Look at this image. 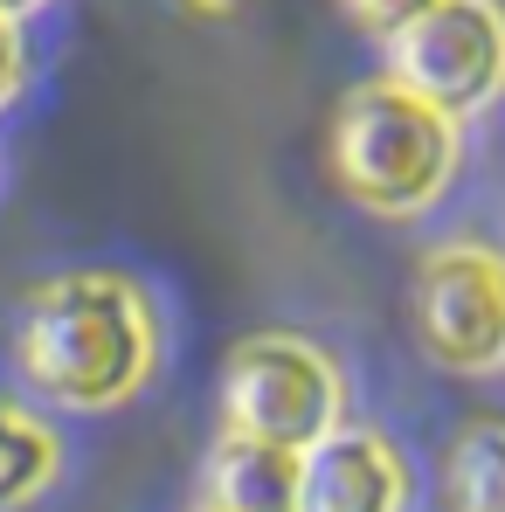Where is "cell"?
Masks as SVG:
<instances>
[{"instance_id":"1","label":"cell","mask_w":505,"mask_h":512,"mask_svg":"<svg viewBox=\"0 0 505 512\" xmlns=\"http://www.w3.org/2000/svg\"><path fill=\"white\" fill-rule=\"evenodd\" d=\"M167 360L160 305L125 270H56L14 312V367L28 395L70 416H111L153 388Z\"/></svg>"},{"instance_id":"2","label":"cell","mask_w":505,"mask_h":512,"mask_svg":"<svg viewBox=\"0 0 505 512\" xmlns=\"http://www.w3.org/2000/svg\"><path fill=\"white\" fill-rule=\"evenodd\" d=\"M339 194L381 222H416L429 215L464 167V125L422 104L395 77H367L339 97L333 139H326Z\"/></svg>"},{"instance_id":"3","label":"cell","mask_w":505,"mask_h":512,"mask_svg":"<svg viewBox=\"0 0 505 512\" xmlns=\"http://www.w3.org/2000/svg\"><path fill=\"white\" fill-rule=\"evenodd\" d=\"M215 409H222V429L256 436V443H284L305 457L319 436H333L346 423L353 381L326 340L291 333V326H263L222 353Z\"/></svg>"},{"instance_id":"4","label":"cell","mask_w":505,"mask_h":512,"mask_svg":"<svg viewBox=\"0 0 505 512\" xmlns=\"http://www.w3.org/2000/svg\"><path fill=\"white\" fill-rule=\"evenodd\" d=\"M416 346L443 374H505V250L478 236H450L416 263L409 284Z\"/></svg>"},{"instance_id":"5","label":"cell","mask_w":505,"mask_h":512,"mask_svg":"<svg viewBox=\"0 0 505 512\" xmlns=\"http://www.w3.org/2000/svg\"><path fill=\"white\" fill-rule=\"evenodd\" d=\"M381 49L388 77L457 125L505 104V0H436Z\"/></svg>"},{"instance_id":"6","label":"cell","mask_w":505,"mask_h":512,"mask_svg":"<svg viewBox=\"0 0 505 512\" xmlns=\"http://www.w3.org/2000/svg\"><path fill=\"white\" fill-rule=\"evenodd\" d=\"M416 471L409 450L374 423H339L305 450L298 471V512H409Z\"/></svg>"},{"instance_id":"7","label":"cell","mask_w":505,"mask_h":512,"mask_svg":"<svg viewBox=\"0 0 505 512\" xmlns=\"http://www.w3.org/2000/svg\"><path fill=\"white\" fill-rule=\"evenodd\" d=\"M298 471H305L298 450L222 429L208 443V464H201V506H215V512H298Z\"/></svg>"},{"instance_id":"8","label":"cell","mask_w":505,"mask_h":512,"mask_svg":"<svg viewBox=\"0 0 505 512\" xmlns=\"http://www.w3.org/2000/svg\"><path fill=\"white\" fill-rule=\"evenodd\" d=\"M63 478V436L28 402L0 395V512H28Z\"/></svg>"},{"instance_id":"9","label":"cell","mask_w":505,"mask_h":512,"mask_svg":"<svg viewBox=\"0 0 505 512\" xmlns=\"http://www.w3.org/2000/svg\"><path fill=\"white\" fill-rule=\"evenodd\" d=\"M443 512H505V416H478L443 443Z\"/></svg>"},{"instance_id":"10","label":"cell","mask_w":505,"mask_h":512,"mask_svg":"<svg viewBox=\"0 0 505 512\" xmlns=\"http://www.w3.org/2000/svg\"><path fill=\"white\" fill-rule=\"evenodd\" d=\"M346 7V21L360 28V35H374V42H395L409 21H422L436 0H339Z\"/></svg>"},{"instance_id":"11","label":"cell","mask_w":505,"mask_h":512,"mask_svg":"<svg viewBox=\"0 0 505 512\" xmlns=\"http://www.w3.org/2000/svg\"><path fill=\"white\" fill-rule=\"evenodd\" d=\"M28 90V42H21V21L0 14V111Z\"/></svg>"},{"instance_id":"12","label":"cell","mask_w":505,"mask_h":512,"mask_svg":"<svg viewBox=\"0 0 505 512\" xmlns=\"http://www.w3.org/2000/svg\"><path fill=\"white\" fill-rule=\"evenodd\" d=\"M42 7H56V0H0V14H7V21H35Z\"/></svg>"},{"instance_id":"13","label":"cell","mask_w":505,"mask_h":512,"mask_svg":"<svg viewBox=\"0 0 505 512\" xmlns=\"http://www.w3.org/2000/svg\"><path fill=\"white\" fill-rule=\"evenodd\" d=\"M187 7H201V14H236L243 0H187Z\"/></svg>"},{"instance_id":"14","label":"cell","mask_w":505,"mask_h":512,"mask_svg":"<svg viewBox=\"0 0 505 512\" xmlns=\"http://www.w3.org/2000/svg\"><path fill=\"white\" fill-rule=\"evenodd\" d=\"M194 512H215V506H194Z\"/></svg>"}]
</instances>
